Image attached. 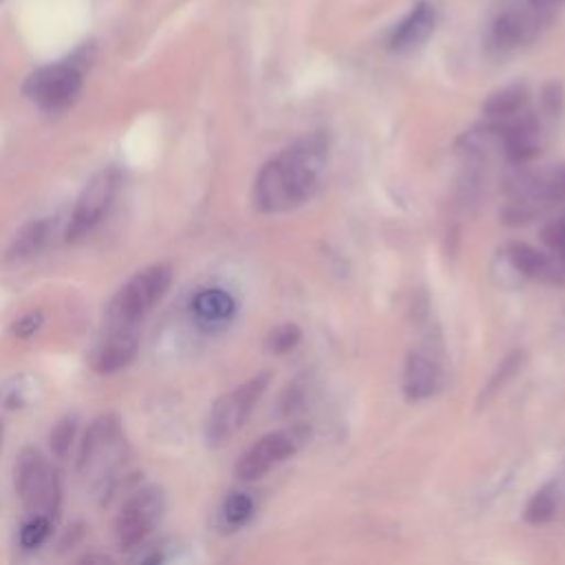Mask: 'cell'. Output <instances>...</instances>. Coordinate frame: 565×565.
Segmentation results:
<instances>
[{
	"label": "cell",
	"mask_w": 565,
	"mask_h": 565,
	"mask_svg": "<svg viewBox=\"0 0 565 565\" xmlns=\"http://www.w3.org/2000/svg\"><path fill=\"white\" fill-rule=\"evenodd\" d=\"M329 166V138L312 133L274 155L254 180V206L263 215H285L309 202Z\"/></svg>",
	"instance_id": "6da1fadb"
},
{
	"label": "cell",
	"mask_w": 565,
	"mask_h": 565,
	"mask_svg": "<svg viewBox=\"0 0 565 565\" xmlns=\"http://www.w3.org/2000/svg\"><path fill=\"white\" fill-rule=\"evenodd\" d=\"M556 14L558 8L545 0H503L492 19L488 43L497 54L519 52L539 41Z\"/></svg>",
	"instance_id": "7a4b0ae2"
},
{
	"label": "cell",
	"mask_w": 565,
	"mask_h": 565,
	"mask_svg": "<svg viewBox=\"0 0 565 565\" xmlns=\"http://www.w3.org/2000/svg\"><path fill=\"white\" fill-rule=\"evenodd\" d=\"M173 283V270L166 263H155L138 272L113 296L107 309V327H142L146 316L166 296Z\"/></svg>",
	"instance_id": "3957f363"
},
{
	"label": "cell",
	"mask_w": 565,
	"mask_h": 565,
	"mask_svg": "<svg viewBox=\"0 0 565 565\" xmlns=\"http://www.w3.org/2000/svg\"><path fill=\"white\" fill-rule=\"evenodd\" d=\"M565 199V164L525 173L514 182L512 199L501 210L506 224H528Z\"/></svg>",
	"instance_id": "277c9868"
},
{
	"label": "cell",
	"mask_w": 565,
	"mask_h": 565,
	"mask_svg": "<svg viewBox=\"0 0 565 565\" xmlns=\"http://www.w3.org/2000/svg\"><path fill=\"white\" fill-rule=\"evenodd\" d=\"M268 387H270V373H261L250 378L235 391L221 395L210 409V415L206 420V442L210 446L228 444L248 422L254 406L265 395Z\"/></svg>",
	"instance_id": "5b68a950"
},
{
	"label": "cell",
	"mask_w": 565,
	"mask_h": 565,
	"mask_svg": "<svg viewBox=\"0 0 565 565\" xmlns=\"http://www.w3.org/2000/svg\"><path fill=\"white\" fill-rule=\"evenodd\" d=\"M14 486L32 514L52 517L61 508V479L36 448H25L14 464Z\"/></svg>",
	"instance_id": "8992f818"
},
{
	"label": "cell",
	"mask_w": 565,
	"mask_h": 565,
	"mask_svg": "<svg viewBox=\"0 0 565 565\" xmlns=\"http://www.w3.org/2000/svg\"><path fill=\"white\" fill-rule=\"evenodd\" d=\"M166 512V495L160 486L138 490L122 506L116 521V539L122 550L140 545L162 521Z\"/></svg>",
	"instance_id": "52a82bcc"
},
{
	"label": "cell",
	"mask_w": 565,
	"mask_h": 565,
	"mask_svg": "<svg viewBox=\"0 0 565 565\" xmlns=\"http://www.w3.org/2000/svg\"><path fill=\"white\" fill-rule=\"evenodd\" d=\"M307 431L303 426L281 428L263 435L237 464L235 472L243 481H257L287 461L305 444Z\"/></svg>",
	"instance_id": "ba28073f"
},
{
	"label": "cell",
	"mask_w": 565,
	"mask_h": 565,
	"mask_svg": "<svg viewBox=\"0 0 565 565\" xmlns=\"http://www.w3.org/2000/svg\"><path fill=\"white\" fill-rule=\"evenodd\" d=\"M120 188V173L116 169H107L102 173H98L83 191V195L78 197V204L74 208L72 215V224H69V232L67 239L69 241H78L85 235H89L109 213L116 195Z\"/></svg>",
	"instance_id": "9c48e42d"
},
{
	"label": "cell",
	"mask_w": 565,
	"mask_h": 565,
	"mask_svg": "<svg viewBox=\"0 0 565 565\" xmlns=\"http://www.w3.org/2000/svg\"><path fill=\"white\" fill-rule=\"evenodd\" d=\"M83 87V72L76 65L63 63L36 72L28 80V96L43 109H63L76 100Z\"/></svg>",
	"instance_id": "30bf717a"
},
{
	"label": "cell",
	"mask_w": 565,
	"mask_h": 565,
	"mask_svg": "<svg viewBox=\"0 0 565 565\" xmlns=\"http://www.w3.org/2000/svg\"><path fill=\"white\" fill-rule=\"evenodd\" d=\"M503 261L523 279L541 283H563L565 281V261L554 252L536 250L528 243H508L503 248Z\"/></svg>",
	"instance_id": "8fae6325"
},
{
	"label": "cell",
	"mask_w": 565,
	"mask_h": 565,
	"mask_svg": "<svg viewBox=\"0 0 565 565\" xmlns=\"http://www.w3.org/2000/svg\"><path fill=\"white\" fill-rule=\"evenodd\" d=\"M439 21L437 8L431 3V0H420L411 8V12L398 23L389 39V50L393 54H411L420 50L435 32Z\"/></svg>",
	"instance_id": "7c38bea8"
},
{
	"label": "cell",
	"mask_w": 565,
	"mask_h": 565,
	"mask_svg": "<svg viewBox=\"0 0 565 565\" xmlns=\"http://www.w3.org/2000/svg\"><path fill=\"white\" fill-rule=\"evenodd\" d=\"M122 439V422L118 415H100L87 431L80 446V470H94L111 457Z\"/></svg>",
	"instance_id": "4fadbf2b"
},
{
	"label": "cell",
	"mask_w": 565,
	"mask_h": 565,
	"mask_svg": "<svg viewBox=\"0 0 565 565\" xmlns=\"http://www.w3.org/2000/svg\"><path fill=\"white\" fill-rule=\"evenodd\" d=\"M142 327H107V334L96 354V369L113 373L131 365L140 349Z\"/></svg>",
	"instance_id": "5bb4252c"
},
{
	"label": "cell",
	"mask_w": 565,
	"mask_h": 565,
	"mask_svg": "<svg viewBox=\"0 0 565 565\" xmlns=\"http://www.w3.org/2000/svg\"><path fill=\"white\" fill-rule=\"evenodd\" d=\"M442 384V365L431 351L415 349L409 354L406 365H404V395L413 402L428 400L431 395L437 393Z\"/></svg>",
	"instance_id": "9a60e30c"
},
{
	"label": "cell",
	"mask_w": 565,
	"mask_h": 565,
	"mask_svg": "<svg viewBox=\"0 0 565 565\" xmlns=\"http://www.w3.org/2000/svg\"><path fill=\"white\" fill-rule=\"evenodd\" d=\"M235 298L224 290H204L193 301V314L206 329H219L235 316Z\"/></svg>",
	"instance_id": "2e32d148"
},
{
	"label": "cell",
	"mask_w": 565,
	"mask_h": 565,
	"mask_svg": "<svg viewBox=\"0 0 565 565\" xmlns=\"http://www.w3.org/2000/svg\"><path fill=\"white\" fill-rule=\"evenodd\" d=\"M525 111H530V91L523 85H510L506 89H499L483 102L486 122L495 124L508 122Z\"/></svg>",
	"instance_id": "e0dca14e"
},
{
	"label": "cell",
	"mask_w": 565,
	"mask_h": 565,
	"mask_svg": "<svg viewBox=\"0 0 565 565\" xmlns=\"http://www.w3.org/2000/svg\"><path fill=\"white\" fill-rule=\"evenodd\" d=\"M47 235H50V228L45 221H34L30 226H25L17 241L10 246V252H8V261H25L30 257H34L36 252H41V248L45 246L47 241Z\"/></svg>",
	"instance_id": "ac0fdd59"
},
{
	"label": "cell",
	"mask_w": 565,
	"mask_h": 565,
	"mask_svg": "<svg viewBox=\"0 0 565 565\" xmlns=\"http://www.w3.org/2000/svg\"><path fill=\"white\" fill-rule=\"evenodd\" d=\"M254 514V499L248 492H232L221 508L224 525L230 530L243 528Z\"/></svg>",
	"instance_id": "d6986e66"
},
{
	"label": "cell",
	"mask_w": 565,
	"mask_h": 565,
	"mask_svg": "<svg viewBox=\"0 0 565 565\" xmlns=\"http://www.w3.org/2000/svg\"><path fill=\"white\" fill-rule=\"evenodd\" d=\"M556 506H558V501H556V490H554L552 483H547V486H543L541 490H536V492L532 495V499L528 501V506H525V519H528L530 523H534V525L547 523V521L554 517Z\"/></svg>",
	"instance_id": "ffe728a7"
},
{
	"label": "cell",
	"mask_w": 565,
	"mask_h": 565,
	"mask_svg": "<svg viewBox=\"0 0 565 565\" xmlns=\"http://www.w3.org/2000/svg\"><path fill=\"white\" fill-rule=\"evenodd\" d=\"M301 338H303L301 327L294 323H285L268 336V351L274 356H285L301 343Z\"/></svg>",
	"instance_id": "44dd1931"
},
{
	"label": "cell",
	"mask_w": 565,
	"mask_h": 565,
	"mask_svg": "<svg viewBox=\"0 0 565 565\" xmlns=\"http://www.w3.org/2000/svg\"><path fill=\"white\" fill-rule=\"evenodd\" d=\"M50 532H52V517L32 514V519L21 530V543L28 550L39 547L50 536Z\"/></svg>",
	"instance_id": "7402d4cb"
},
{
	"label": "cell",
	"mask_w": 565,
	"mask_h": 565,
	"mask_svg": "<svg viewBox=\"0 0 565 565\" xmlns=\"http://www.w3.org/2000/svg\"><path fill=\"white\" fill-rule=\"evenodd\" d=\"M76 437V417H63L52 431V448L56 457H67Z\"/></svg>",
	"instance_id": "603a6c76"
},
{
	"label": "cell",
	"mask_w": 565,
	"mask_h": 565,
	"mask_svg": "<svg viewBox=\"0 0 565 565\" xmlns=\"http://www.w3.org/2000/svg\"><path fill=\"white\" fill-rule=\"evenodd\" d=\"M521 362H523V351H514V354H510V356L506 358V362H503V365L497 369V373L492 376L490 384L483 389V395H486V398H490L492 393H497V391L508 382V378H512V376L519 371Z\"/></svg>",
	"instance_id": "cb8c5ba5"
},
{
	"label": "cell",
	"mask_w": 565,
	"mask_h": 565,
	"mask_svg": "<svg viewBox=\"0 0 565 565\" xmlns=\"http://www.w3.org/2000/svg\"><path fill=\"white\" fill-rule=\"evenodd\" d=\"M543 241L554 252L565 261V217L554 219L545 230H543Z\"/></svg>",
	"instance_id": "d4e9b609"
},
{
	"label": "cell",
	"mask_w": 565,
	"mask_h": 565,
	"mask_svg": "<svg viewBox=\"0 0 565 565\" xmlns=\"http://www.w3.org/2000/svg\"><path fill=\"white\" fill-rule=\"evenodd\" d=\"M43 325V314L41 312H32L28 316H23L17 325H14V334L21 336V338H30L34 336Z\"/></svg>",
	"instance_id": "484cf974"
},
{
	"label": "cell",
	"mask_w": 565,
	"mask_h": 565,
	"mask_svg": "<svg viewBox=\"0 0 565 565\" xmlns=\"http://www.w3.org/2000/svg\"><path fill=\"white\" fill-rule=\"evenodd\" d=\"M0 444H3V422H0Z\"/></svg>",
	"instance_id": "4316f807"
}]
</instances>
